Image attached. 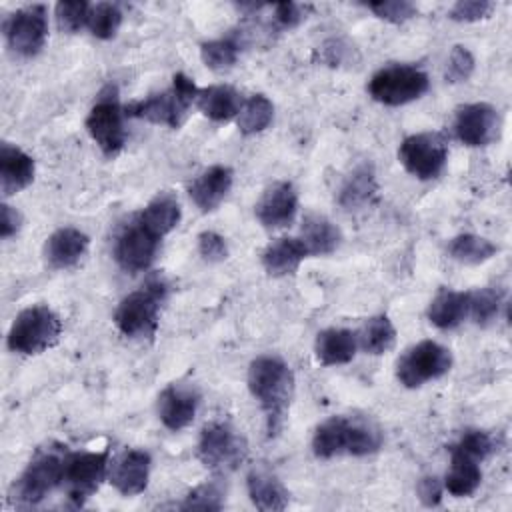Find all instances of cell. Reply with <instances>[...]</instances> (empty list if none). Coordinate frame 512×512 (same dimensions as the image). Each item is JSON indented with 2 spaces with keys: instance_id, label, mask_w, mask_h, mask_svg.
Listing matches in <instances>:
<instances>
[{
  "instance_id": "1",
  "label": "cell",
  "mask_w": 512,
  "mask_h": 512,
  "mask_svg": "<svg viewBox=\"0 0 512 512\" xmlns=\"http://www.w3.org/2000/svg\"><path fill=\"white\" fill-rule=\"evenodd\" d=\"M246 382L266 416L268 436H276L284 426L294 396V374L290 366L280 356L262 354L250 362Z\"/></svg>"
},
{
  "instance_id": "2",
  "label": "cell",
  "mask_w": 512,
  "mask_h": 512,
  "mask_svg": "<svg viewBox=\"0 0 512 512\" xmlns=\"http://www.w3.org/2000/svg\"><path fill=\"white\" fill-rule=\"evenodd\" d=\"M382 446L376 424L358 416H330L320 422L312 436V452L320 460L334 456H368Z\"/></svg>"
},
{
  "instance_id": "3",
  "label": "cell",
  "mask_w": 512,
  "mask_h": 512,
  "mask_svg": "<svg viewBox=\"0 0 512 512\" xmlns=\"http://www.w3.org/2000/svg\"><path fill=\"white\" fill-rule=\"evenodd\" d=\"M196 96L198 88L192 78H188L184 72H176L168 90L124 106V114L168 128H180L190 112V106L196 102Z\"/></svg>"
},
{
  "instance_id": "4",
  "label": "cell",
  "mask_w": 512,
  "mask_h": 512,
  "mask_svg": "<svg viewBox=\"0 0 512 512\" xmlns=\"http://www.w3.org/2000/svg\"><path fill=\"white\" fill-rule=\"evenodd\" d=\"M166 292V282L156 278L124 296L114 310L116 328L128 338H152L158 328L160 308L166 300Z\"/></svg>"
},
{
  "instance_id": "5",
  "label": "cell",
  "mask_w": 512,
  "mask_h": 512,
  "mask_svg": "<svg viewBox=\"0 0 512 512\" xmlns=\"http://www.w3.org/2000/svg\"><path fill=\"white\" fill-rule=\"evenodd\" d=\"M60 334V316L46 304H32L16 314L6 336V344L12 352L34 356L54 346Z\"/></svg>"
},
{
  "instance_id": "6",
  "label": "cell",
  "mask_w": 512,
  "mask_h": 512,
  "mask_svg": "<svg viewBox=\"0 0 512 512\" xmlns=\"http://www.w3.org/2000/svg\"><path fill=\"white\" fill-rule=\"evenodd\" d=\"M64 454L40 450L12 484L10 500L18 508H30L42 502L54 488L62 486Z\"/></svg>"
},
{
  "instance_id": "7",
  "label": "cell",
  "mask_w": 512,
  "mask_h": 512,
  "mask_svg": "<svg viewBox=\"0 0 512 512\" xmlns=\"http://www.w3.org/2000/svg\"><path fill=\"white\" fill-rule=\"evenodd\" d=\"M428 74L412 64H390L372 74L368 94L384 106H404L426 94Z\"/></svg>"
},
{
  "instance_id": "8",
  "label": "cell",
  "mask_w": 512,
  "mask_h": 512,
  "mask_svg": "<svg viewBox=\"0 0 512 512\" xmlns=\"http://www.w3.org/2000/svg\"><path fill=\"white\" fill-rule=\"evenodd\" d=\"M124 108L118 102L116 86H106L86 116V130L104 156L114 158L126 144Z\"/></svg>"
},
{
  "instance_id": "9",
  "label": "cell",
  "mask_w": 512,
  "mask_h": 512,
  "mask_svg": "<svg viewBox=\"0 0 512 512\" xmlns=\"http://www.w3.org/2000/svg\"><path fill=\"white\" fill-rule=\"evenodd\" d=\"M452 362V352L446 346L434 340H422L396 360V378L404 388H420L448 374Z\"/></svg>"
},
{
  "instance_id": "10",
  "label": "cell",
  "mask_w": 512,
  "mask_h": 512,
  "mask_svg": "<svg viewBox=\"0 0 512 512\" xmlns=\"http://www.w3.org/2000/svg\"><path fill=\"white\" fill-rule=\"evenodd\" d=\"M196 454L206 468L228 472L244 462L248 444L228 422H210L200 432Z\"/></svg>"
},
{
  "instance_id": "11",
  "label": "cell",
  "mask_w": 512,
  "mask_h": 512,
  "mask_svg": "<svg viewBox=\"0 0 512 512\" xmlns=\"http://www.w3.org/2000/svg\"><path fill=\"white\" fill-rule=\"evenodd\" d=\"M398 160L418 180L438 178L448 160V144L440 132L410 134L400 142Z\"/></svg>"
},
{
  "instance_id": "12",
  "label": "cell",
  "mask_w": 512,
  "mask_h": 512,
  "mask_svg": "<svg viewBox=\"0 0 512 512\" xmlns=\"http://www.w3.org/2000/svg\"><path fill=\"white\" fill-rule=\"evenodd\" d=\"M108 450L102 452H66L62 466V486L68 498L82 506L108 478Z\"/></svg>"
},
{
  "instance_id": "13",
  "label": "cell",
  "mask_w": 512,
  "mask_h": 512,
  "mask_svg": "<svg viewBox=\"0 0 512 512\" xmlns=\"http://www.w3.org/2000/svg\"><path fill=\"white\" fill-rule=\"evenodd\" d=\"M4 38L8 48L22 58L40 54L48 38V8L30 4L12 12L4 20Z\"/></svg>"
},
{
  "instance_id": "14",
  "label": "cell",
  "mask_w": 512,
  "mask_h": 512,
  "mask_svg": "<svg viewBox=\"0 0 512 512\" xmlns=\"http://www.w3.org/2000/svg\"><path fill=\"white\" fill-rule=\"evenodd\" d=\"M500 114L488 102H470L456 110L454 134L466 146H488L500 136Z\"/></svg>"
},
{
  "instance_id": "15",
  "label": "cell",
  "mask_w": 512,
  "mask_h": 512,
  "mask_svg": "<svg viewBox=\"0 0 512 512\" xmlns=\"http://www.w3.org/2000/svg\"><path fill=\"white\" fill-rule=\"evenodd\" d=\"M160 238L148 232L138 220L128 224L116 238L114 258L126 272H142L150 268L156 258Z\"/></svg>"
},
{
  "instance_id": "16",
  "label": "cell",
  "mask_w": 512,
  "mask_h": 512,
  "mask_svg": "<svg viewBox=\"0 0 512 512\" xmlns=\"http://www.w3.org/2000/svg\"><path fill=\"white\" fill-rule=\"evenodd\" d=\"M298 212V194L292 182L280 180L270 184L254 206L258 222L268 230L286 228L294 222Z\"/></svg>"
},
{
  "instance_id": "17",
  "label": "cell",
  "mask_w": 512,
  "mask_h": 512,
  "mask_svg": "<svg viewBox=\"0 0 512 512\" xmlns=\"http://www.w3.org/2000/svg\"><path fill=\"white\" fill-rule=\"evenodd\" d=\"M152 458L146 450L130 448L120 452L108 466V482L122 496L142 494L148 486Z\"/></svg>"
},
{
  "instance_id": "18",
  "label": "cell",
  "mask_w": 512,
  "mask_h": 512,
  "mask_svg": "<svg viewBox=\"0 0 512 512\" xmlns=\"http://www.w3.org/2000/svg\"><path fill=\"white\" fill-rule=\"evenodd\" d=\"M200 406V394L188 384H168L158 396V418L172 430H184L192 424Z\"/></svg>"
},
{
  "instance_id": "19",
  "label": "cell",
  "mask_w": 512,
  "mask_h": 512,
  "mask_svg": "<svg viewBox=\"0 0 512 512\" xmlns=\"http://www.w3.org/2000/svg\"><path fill=\"white\" fill-rule=\"evenodd\" d=\"M90 238L74 226H64L54 230L44 242V262L52 270L74 268L88 252Z\"/></svg>"
},
{
  "instance_id": "20",
  "label": "cell",
  "mask_w": 512,
  "mask_h": 512,
  "mask_svg": "<svg viewBox=\"0 0 512 512\" xmlns=\"http://www.w3.org/2000/svg\"><path fill=\"white\" fill-rule=\"evenodd\" d=\"M232 182H234L232 168L214 164L192 180V184L188 186L190 200L196 204V208H200V212H212L228 196Z\"/></svg>"
},
{
  "instance_id": "21",
  "label": "cell",
  "mask_w": 512,
  "mask_h": 512,
  "mask_svg": "<svg viewBox=\"0 0 512 512\" xmlns=\"http://www.w3.org/2000/svg\"><path fill=\"white\" fill-rule=\"evenodd\" d=\"M36 164L30 154L10 142L0 146V190L2 196H14L28 188L34 180Z\"/></svg>"
},
{
  "instance_id": "22",
  "label": "cell",
  "mask_w": 512,
  "mask_h": 512,
  "mask_svg": "<svg viewBox=\"0 0 512 512\" xmlns=\"http://www.w3.org/2000/svg\"><path fill=\"white\" fill-rule=\"evenodd\" d=\"M246 488L252 504L262 512L284 510L288 506V490L266 466H256L248 472Z\"/></svg>"
},
{
  "instance_id": "23",
  "label": "cell",
  "mask_w": 512,
  "mask_h": 512,
  "mask_svg": "<svg viewBox=\"0 0 512 512\" xmlns=\"http://www.w3.org/2000/svg\"><path fill=\"white\" fill-rule=\"evenodd\" d=\"M358 350L356 332L348 328H326L318 332L314 342L316 360L322 366H338L348 364Z\"/></svg>"
},
{
  "instance_id": "24",
  "label": "cell",
  "mask_w": 512,
  "mask_h": 512,
  "mask_svg": "<svg viewBox=\"0 0 512 512\" xmlns=\"http://www.w3.org/2000/svg\"><path fill=\"white\" fill-rule=\"evenodd\" d=\"M308 256L300 238H276L262 250V266L270 276H288L298 270L302 260Z\"/></svg>"
},
{
  "instance_id": "25",
  "label": "cell",
  "mask_w": 512,
  "mask_h": 512,
  "mask_svg": "<svg viewBox=\"0 0 512 512\" xmlns=\"http://www.w3.org/2000/svg\"><path fill=\"white\" fill-rule=\"evenodd\" d=\"M426 318L440 330H454L468 318V292L440 288L428 304Z\"/></svg>"
},
{
  "instance_id": "26",
  "label": "cell",
  "mask_w": 512,
  "mask_h": 512,
  "mask_svg": "<svg viewBox=\"0 0 512 512\" xmlns=\"http://www.w3.org/2000/svg\"><path fill=\"white\" fill-rule=\"evenodd\" d=\"M182 210L178 198L172 192H158L136 216V220L154 236L162 238L176 228Z\"/></svg>"
},
{
  "instance_id": "27",
  "label": "cell",
  "mask_w": 512,
  "mask_h": 512,
  "mask_svg": "<svg viewBox=\"0 0 512 512\" xmlns=\"http://www.w3.org/2000/svg\"><path fill=\"white\" fill-rule=\"evenodd\" d=\"M196 104L206 118L214 122H228L238 116L244 100L236 88L228 84H214L198 90Z\"/></svg>"
},
{
  "instance_id": "28",
  "label": "cell",
  "mask_w": 512,
  "mask_h": 512,
  "mask_svg": "<svg viewBox=\"0 0 512 512\" xmlns=\"http://www.w3.org/2000/svg\"><path fill=\"white\" fill-rule=\"evenodd\" d=\"M300 240L308 256H326L336 252L342 242L340 228L322 214H308L302 222Z\"/></svg>"
},
{
  "instance_id": "29",
  "label": "cell",
  "mask_w": 512,
  "mask_h": 512,
  "mask_svg": "<svg viewBox=\"0 0 512 512\" xmlns=\"http://www.w3.org/2000/svg\"><path fill=\"white\" fill-rule=\"evenodd\" d=\"M482 482V470H480V462L450 448V468L444 476V488L456 496V498H464V496H472L478 486Z\"/></svg>"
},
{
  "instance_id": "30",
  "label": "cell",
  "mask_w": 512,
  "mask_h": 512,
  "mask_svg": "<svg viewBox=\"0 0 512 512\" xmlns=\"http://www.w3.org/2000/svg\"><path fill=\"white\" fill-rule=\"evenodd\" d=\"M376 192H378V184H376L374 170L370 164H362L356 170H352V174L342 184L338 200L346 210H356L370 204Z\"/></svg>"
},
{
  "instance_id": "31",
  "label": "cell",
  "mask_w": 512,
  "mask_h": 512,
  "mask_svg": "<svg viewBox=\"0 0 512 512\" xmlns=\"http://www.w3.org/2000/svg\"><path fill=\"white\" fill-rule=\"evenodd\" d=\"M356 338H358V348H362L366 354L380 356L392 350L396 342V328L386 314H378L364 322L360 332H356Z\"/></svg>"
},
{
  "instance_id": "32",
  "label": "cell",
  "mask_w": 512,
  "mask_h": 512,
  "mask_svg": "<svg viewBox=\"0 0 512 512\" xmlns=\"http://www.w3.org/2000/svg\"><path fill=\"white\" fill-rule=\"evenodd\" d=\"M496 252H498V246L492 240L476 234H458L448 244L450 258L470 266L490 260Z\"/></svg>"
},
{
  "instance_id": "33",
  "label": "cell",
  "mask_w": 512,
  "mask_h": 512,
  "mask_svg": "<svg viewBox=\"0 0 512 512\" xmlns=\"http://www.w3.org/2000/svg\"><path fill=\"white\" fill-rule=\"evenodd\" d=\"M272 118H274L272 100L264 94H254L248 100H244V104L236 116V124L244 136H252V134L266 130L270 126Z\"/></svg>"
},
{
  "instance_id": "34",
  "label": "cell",
  "mask_w": 512,
  "mask_h": 512,
  "mask_svg": "<svg viewBox=\"0 0 512 512\" xmlns=\"http://www.w3.org/2000/svg\"><path fill=\"white\" fill-rule=\"evenodd\" d=\"M238 52H240V46L232 38H218V40H208L200 44V58L204 66L214 72L230 70L238 60Z\"/></svg>"
},
{
  "instance_id": "35",
  "label": "cell",
  "mask_w": 512,
  "mask_h": 512,
  "mask_svg": "<svg viewBox=\"0 0 512 512\" xmlns=\"http://www.w3.org/2000/svg\"><path fill=\"white\" fill-rule=\"evenodd\" d=\"M122 24V10L114 2H98L90 8L88 30L98 40H110L116 36Z\"/></svg>"
},
{
  "instance_id": "36",
  "label": "cell",
  "mask_w": 512,
  "mask_h": 512,
  "mask_svg": "<svg viewBox=\"0 0 512 512\" xmlns=\"http://www.w3.org/2000/svg\"><path fill=\"white\" fill-rule=\"evenodd\" d=\"M500 304L502 296L496 288H478L468 292V316L480 326L490 324L498 316Z\"/></svg>"
},
{
  "instance_id": "37",
  "label": "cell",
  "mask_w": 512,
  "mask_h": 512,
  "mask_svg": "<svg viewBox=\"0 0 512 512\" xmlns=\"http://www.w3.org/2000/svg\"><path fill=\"white\" fill-rule=\"evenodd\" d=\"M90 4L84 0H76V2H58L54 16H56V24L62 32L74 34L78 30H82L84 26H88V16H90Z\"/></svg>"
},
{
  "instance_id": "38",
  "label": "cell",
  "mask_w": 512,
  "mask_h": 512,
  "mask_svg": "<svg viewBox=\"0 0 512 512\" xmlns=\"http://www.w3.org/2000/svg\"><path fill=\"white\" fill-rule=\"evenodd\" d=\"M224 506V490L218 482H206L190 490L180 508L184 510H220Z\"/></svg>"
},
{
  "instance_id": "39",
  "label": "cell",
  "mask_w": 512,
  "mask_h": 512,
  "mask_svg": "<svg viewBox=\"0 0 512 512\" xmlns=\"http://www.w3.org/2000/svg\"><path fill=\"white\" fill-rule=\"evenodd\" d=\"M450 448L458 450V452H462V454H466V456H470V458H474L478 462H482V460H486L492 454L494 440L484 430H466L458 438V442L452 444Z\"/></svg>"
},
{
  "instance_id": "40",
  "label": "cell",
  "mask_w": 512,
  "mask_h": 512,
  "mask_svg": "<svg viewBox=\"0 0 512 512\" xmlns=\"http://www.w3.org/2000/svg\"><path fill=\"white\" fill-rule=\"evenodd\" d=\"M474 64H476L474 56L466 46H462V44L452 46V50L448 54L446 70H444L446 82H450V84L466 82L474 72Z\"/></svg>"
},
{
  "instance_id": "41",
  "label": "cell",
  "mask_w": 512,
  "mask_h": 512,
  "mask_svg": "<svg viewBox=\"0 0 512 512\" xmlns=\"http://www.w3.org/2000/svg\"><path fill=\"white\" fill-rule=\"evenodd\" d=\"M366 8L374 12L378 18L392 24H402L418 14L416 4L408 0H378V2H368Z\"/></svg>"
},
{
  "instance_id": "42",
  "label": "cell",
  "mask_w": 512,
  "mask_h": 512,
  "mask_svg": "<svg viewBox=\"0 0 512 512\" xmlns=\"http://www.w3.org/2000/svg\"><path fill=\"white\" fill-rule=\"evenodd\" d=\"M352 54H354V48L348 42H344L342 38H330L322 46L316 48L314 60H318L330 68H338L342 64L352 62Z\"/></svg>"
},
{
  "instance_id": "43",
  "label": "cell",
  "mask_w": 512,
  "mask_h": 512,
  "mask_svg": "<svg viewBox=\"0 0 512 512\" xmlns=\"http://www.w3.org/2000/svg\"><path fill=\"white\" fill-rule=\"evenodd\" d=\"M496 4L490 0H460L450 8V18L456 22H478L490 18Z\"/></svg>"
},
{
  "instance_id": "44",
  "label": "cell",
  "mask_w": 512,
  "mask_h": 512,
  "mask_svg": "<svg viewBox=\"0 0 512 512\" xmlns=\"http://www.w3.org/2000/svg\"><path fill=\"white\" fill-rule=\"evenodd\" d=\"M198 254L204 262H222L228 258V242L222 234L214 230H204L198 234Z\"/></svg>"
},
{
  "instance_id": "45",
  "label": "cell",
  "mask_w": 512,
  "mask_h": 512,
  "mask_svg": "<svg viewBox=\"0 0 512 512\" xmlns=\"http://www.w3.org/2000/svg\"><path fill=\"white\" fill-rule=\"evenodd\" d=\"M312 6L296 4V2H280L274 6V20L280 28H296L306 20V14Z\"/></svg>"
},
{
  "instance_id": "46",
  "label": "cell",
  "mask_w": 512,
  "mask_h": 512,
  "mask_svg": "<svg viewBox=\"0 0 512 512\" xmlns=\"http://www.w3.org/2000/svg\"><path fill=\"white\" fill-rule=\"evenodd\" d=\"M418 498L424 506H438L442 502V492L444 484L440 482L438 476H422L416 486Z\"/></svg>"
},
{
  "instance_id": "47",
  "label": "cell",
  "mask_w": 512,
  "mask_h": 512,
  "mask_svg": "<svg viewBox=\"0 0 512 512\" xmlns=\"http://www.w3.org/2000/svg\"><path fill=\"white\" fill-rule=\"evenodd\" d=\"M20 228H22V214L14 206L2 202V206H0V236L4 240H8L14 234H18Z\"/></svg>"
}]
</instances>
